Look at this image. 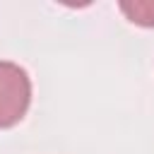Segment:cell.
Segmentation results:
<instances>
[{"label":"cell","mask_w":154,"mask_h":154,"mask_svg":"<svg viewBox=\"0 0 154 154\" xmlns=\"http://www.w3.org/2000/svg\"><path fill=\"white\" fill-rule=\"evenodd\" d=\"M31 106V77L12 63L0 60V130L14 128Z\"/></svg>","instance_id":"cell-1"},{"label":"cell","mask_w":154,"mask_h":154,"mask_svg":"<svg viewBox=\"0 0 154 154\" xmlns=\"http://www.w3.org/2000/svg\"><path fill=\"white\" fill-rule=\"evenodd\" d=\"M120 12L128 17V22L137 26H154V0H120Z\"/></svg>","instance_id":"cell-2"}]
</instances>
